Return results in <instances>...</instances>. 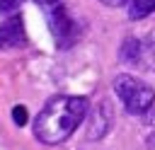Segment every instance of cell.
I'll use <instances>...</instances> for the list:
<instances>
[{
  "label": "cell",
  "instance_id": "cell-1",
  "mask_svg": "<svg viewBox=\"0 0 155 150\" xmlns=\"http://www.w3.org/2000/svg\"><path fill=\"white\" fill-rule=\"evenodd\" d=\"M87 99L85 97H68L58 94L44 104L39 116L34 119V135L44 145H58L63 143L87 116Z\"/></svg>",
  "mask_w": 155,
  "mask_h": 150
},
{
  "label": "cell",
  "instance_id": "cell-2",
  "mask_svg": "<svg viewBox=\"0 0 155 150\" xmlns=\"http://www.w3.org/2000/svg\"><path fill=\"white\" fill-rule=\"evenodd\" d=\"M114 92L128 114H145L155 102V90L133 75H119L114 80Z\"/></svg>",
  "mask_w": 155,
  "mask_h": 150
},
{
  "label": "cell",
  "instance_id": "cell-3",
  "mask_svg": "<svg viewBox=\"0 0 155 150\" xmlns=\"http://www.w3.org/2000/svg\"><path fill=\"white\" fill-rule=\"evenodd\" d=\"M41 5L46 7V19H48V27H51V34H53L56 44L61 48L70 46L78 36V29H75L70 15L65 12L63 2L61 0H41Z\"/></svg>",
  "mask_w": 155,
  "mask_h": 150
},
{
  "label": "cell",
  "instance_id": "cell-4",
  "mask_svg": "<svg viewBox=\"0 0 155 150\" xmlns=\"http://www.w3.org/2000/svg\"><path fill=\"white\" fill-rule=\"evenodd\" d=\"M111 123H114V111L107 99H102L94 109H87V138L90 140H99L102 135H107Z\"/></svg>",
  "mask_w": 155,
  "mask_h": 150
},
{
  "label": "cell",
  "instance_id": "cell-5",
  "mask_svg": "<svg viewBox=\"0 0 155 150\" xmlns=\"http://www.w3.org/2000/svg\"><path fill=\"white\" fill-rule=\"evenodd\" d=\"M27 44V34H24V24L19 15H12L10 19H5L0 24V48H17Z\"/></svg>",
  "mask_w": 155,
  "mask_h": 150
},
{
  "label": "cell",
  "instance_id": "cell-6",
  "mask_svg": "<svg viewBox=\"0 0 155 150\" xmlns=\"http://www.w3.org/2000/svg\"><path fill=\"white\" fill-rule=\"evenodd\" d=\"M155 12V0H128V17L143 19Z\"/></svg>",
  "mask_w": 155,
  "mask_h": 150
},
{
  "label": "cell",
  "instance_id": "cell-7",
  "mask_svg": "<svg viewBox=\"0 0 155 150\" xmlns=\"http://www.w3.org/2000/svg\"><path fill=\"white\" fill-rule=\"evenodd\" d=\"M22 0H0V15H5V12H12L17 5H19Z\"/></svg>",
  "mask_w": 155,
  "mask_h": 150
},
{
  "label": "cell",
  "instance_id": "cell-8",
  "mask_svg": "<svg viewBox=\"0 0 155 150\" xmlns=\"http://www.w3.org/2000/svg\"><path fill=\"white\" fill-rule=\"evenodd\" d=\"M15 121L24 123V106H15Z\"/></svg>",
  "mask_w": 155,
  "mask_h": 150
},
{
  "label": "cell",
  "instance_id": "cell-9",
  "mask_svg": "<svg viewBox=\"0 0 155 150\" xmlns=\"http://www.w3.org/2000/svg\"><path fill=\"white\" fill-rule=\"evenodd\" d=\"M102 5H109V7H121V5H126L128 0H99Z\"/></svg>",
  "mask_w": 155,
  "mask_h": 150
}]
</instances>
